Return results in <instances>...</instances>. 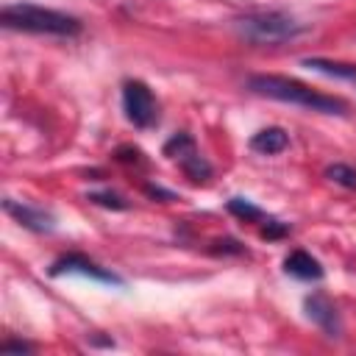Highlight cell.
<instances>
[{
	"label": "cell",
	"mask_w": 356,
	"mask_h": 356,
	"mask_svg": "<svg viewBox=\"0 0 356 356\" xmlns=\"http://www.w3.org/2000/svg\"><path fill=\"white\" fill-rule=\"evenodd\" d=\"M267 239H275V236H284L286 234V225H281L278 220H270L267 225H264V231H261Z\"/></svg>",
	"instance_id": "cell-15"
},
{
	"label": "cell",
	"mask_w": 356,
	"mask_h": 356,
	"mask_svg": "<svg viewBox=\"0 0 356 356\" xmlns=\"http://www.w3.org/2000/svg\"><path fill=\"white\" fill-rule=\"evenodd\" d=\"M89 200L92 203H100L106 209H128V203L120 195H111V192H95V195H89Z\"/></svg>",
	"instance_id": "cell-14"
},
{
	"label": "cell",
	"mask_w": 356,
	"mask_h": 356,
	"mask_svg": "<svg viewBox=\"0 0 356 356\" xmlns=\"http://www.w3.org/2000/svg\"><path fill=\"white\" fill-rule=\"evenodd\" d=\"M325 178L339 184V186H345V189H356V170L348 167V164H331L325 170Z\"/></svg>",
	"instance_id": "cell-11"
},
{
	"label": "cell",
	"mask_w": 356,
	"mask_h": 356,
	"mask_svg": "<svg viewBox=\"0 0 356 356\" xmlns=\"http://www.w3.org/2000/svg\"><path fill=\"white\" fill-rule=\"evenodd\" d=\"M0 22L8 31H25V33H50V36H75L81 31V22L72 14L42 8L31 3H14L0 11Z\"/></svg>",
	"instance_id": "cell-2"
},
{
	"label": "cell",
	"mask_w": 356,
	"mask_h": 356,
	"mask_svg": "<svg viewBox=\"0 0 356 356\" xmlns=\"http://www.w3.org/2000/svg\"><path fill=\"white\" fill-rule=\"evenodd\" d=\"M164 153H167V156H172V159H178V161H181V167H184V172H186L195 184H200V181H206V178L211 175L209 161L195 150V142H192L186 134L172 136V139L164 145Z\"/></svg>",
	"instance_id": "cell-5"
},
{
	"label": "cell",
	"mask_w": 356,
	"mask_h": 356,
	"mask_svg": "<svg viewBox=\"0 0 356 356\" xmlns=\"http://www.w3.org/2000/svg\"><path fill=\"white\" fill-rule=\"evenodd\" d=\"M3 209H6L8 214H14V217H17L25 228H31V231H39V234L53 231V217L44 214V211H39V209L19 206V203H14V200H3Z\"/></svg>",
	"instance_id": "cell-9"
},
{
	"label": "cell",
	"mask_w": 356,
	"mask_h": 356,
	"mask_svg": "<svg viewBox=\"0 0 356 356\" xmlns=\"http://www.w3.org/2000/svg\"><path fill=\"white\" fill-rule=\"evenodd\" d=\"M306 314L331 337H339L342 331V323H339V314L334 309V303L325 298V295H309L306 298Z\"/></svg>",
	"instance_id": "cell-7"
},
{
	"label": "cell",
	"mask_w": 356,
	"mask_h": 356,
	"mask_svg": "<svg viewBox=\"0 0 356 356\" xmlns=\"http://www.w3.org/2000/svg\"><path fill=\"white\" fill-rule=\"evenodd\" d=\"M303 64H306V67H314V70H320V72H328V75L356 78V67H350V64H331V61H323V58H306Z\"/></svg>",
	"instance_id": "cell-12"
},
{
	"label": "cell",
	"mask_w": 356,
	"mask_h": 356,
	"mask_svg": "<svg viewBox=\"0 0 356 356\" xmlns=\"http://www.w3.org/2000/svg\"><path fill=\"white\" fill-rule=\"evenodd\" d=\"M122 108H125L128 122H134L136 128H150L156 122V117H159L153 92L142 81H125V86H122Z\"/></svg>",
	"instance_id": "cell-4"
},
{
	"label": "cell",
	"mask_w": 356,
	"mask_h": 356,
	"mask_svg": "<svg viewBox=\"0 0 356 356\" xmlns=\"http://www.w3.org/2000/svg\"><path fill=\"white\" fill-rule=\"evenodd\" d=\"M236 31L248 42H253V44H281L286 39H295L303 28L289 14H281V11H259V14L242 17L236 22Z\"/></svg>",
	"instance_id": "cell-3"
},
{
	"label": "cell",
	"mask_w": 356,
	"mask_h": 356,
	"mask_svg": "<svg viewBox=\"0 0 356 356\" xmlns=\"http://www.w3.org/2000/svg\"><path fill=\"white\" fill-rule=\"evenodd\" d=\"M284 270L300 281H317L323 278V267L314 256H309L306 250H292L286 259H284Z\"/></svg>",
	"instance_id": "cell-8"
},
{
	"label": "cell",
	"mask_w": 356,
	"mask_h": 356,
	"mask_svg": "<svg viewBox=\"0 0 356 356\" xmlns=\"http://www.w3.org/2000/svg\"><path fill=\"white\" fill-rule=\"evenodd\" d=\"M64 273H78V275L95 278V281H100V284L122 286V278H120L117 273H111V270H106V267L95 264L92 259H86V256H81V253H67V256H61V259H56V261H53L50 275L56 278V275H64Z\"/></svg>",
	"instance_id": "cell-6"
},
{
	"label": "cell",
	"mask_w": 356,
	"mask_h": 356,
	"mask_svg": "<svg viewBox=\"0 0 356 356\" xmlns=\"http://www.w3.org/2000/svg\"><path fill=\"white\" fill-rule=\"evenodd\" d=\"M14 350H17V353H31L33 348H31L28 342H3V345H0V353H14Z\"/></svg>",
	"instance_id": "cell-16"
},
{
	"label": "cell",
	"mask_w": 356,
	"mask_h": 356,
	"mask_svg": "<svg viewBox=\"0 0 356 356\" xmlns=\"http://www.w3.org/2000/svg\"><path fill=\"white\" fill-rule=\"evenodd\" d=\"M248 89L261 97H273V100L303 106V108L323 111V114H345V108H348L345 100H339L334 95H323L295 78H286V75H250Z\"/></svg>",
	"instance_id": "cell-1"
},
{
	"label": "cell",
	"mask_w": 356,
	"mask_h": 356,
	"mask_svg": "<svg viewBox=\"0 0 356 356\" xmlns=\"http://www.w3.org/2000/svg\"><path fill=\"white\" fill-rule=\"evenodd\" d=\"M286 145H289V136H286V131H281V128H261V131L253 134V139H250V147H253L256 153H264V156H275V153L286 150Z\"/></svg>",
	"instance_id": "cell-10"
},
{
	"label": "cell",
	"mask_w": 356,
	"mask_h": 356,
	"mask_svg": "<svg viewBox=\"0 0 356 356\" xmlns=\"http://www.w3.org/2000/svg\"><path fill=\"white\" fill-rule=\"evenodd\" d=\"M228 211L231 214H236V217H242V220H259L261 217V209L259 206H253L250 200H245V197H231L228 200Z\"/></svg>",
	"instance_id": "cell-13"
}]
</instances>
